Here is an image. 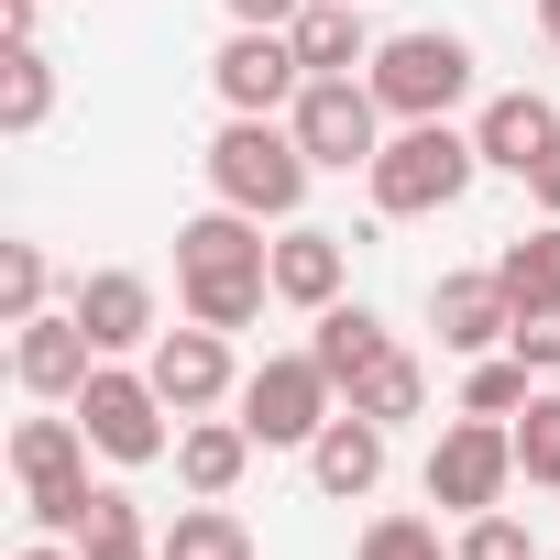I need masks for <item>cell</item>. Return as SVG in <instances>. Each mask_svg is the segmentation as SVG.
<instances>
[{
	"label": "cell",
	"mask_w": 560,
	"mask_h": 560,
	"mask_svg": "<svg viewBox=\"0 0 560 560\" xmlns=\"http://www.w3.org/2000/svg\"><path fill=\"white\" fill-rule=\"evenodd\" d=\"M176 298H187V319H209V330L264 319V298H275V242H264L253 209H198V220L176 231Z\"/></svg>",
	"instance_id": "cell-1"
},
{
	"label": "cell",
	"mask_w": 560,
	"mask_h": 560,
	"mask_svg": "<svg viewBox=\"0 0 560 560\" xmlns=\"http://www.w3.org/2000/svg\"><path fill=\"white\" fill-rule=\"evenodd\" d=\"M308 143H298V121H253V110H231L220 121V143H209V198L220 209H253V220H298L308 209Z\"/></svg>",
	"instance_id": "cell-2"
},
{
	"label": "cell",
	"mask_w": 560,
	"mask_h": 560,
	"mask_svg": "<svg viewBox=\"0 0 560 560\" xmlns=\"http://www.w3.org/2000/svg\"><path fill=\"white\" fill-rule=\"evenodd\" d=\"M472 176H483V143H472V132H451V121H396V132H385V154L363 165V187H374V209H385V220H429V209H451Z\"/></svg>",
	"instance_id": "cell-3"
},
{
	"label": "cell",
	"mask_w": 560,
	"mask_h": 560,
	"mask_svg": "<svg viewBox=\"0 0 560 560\" xmlns=\"http://www.w3.org/2000/svg\"><path fill=\"white\" fill-rule=\"evenodd\" d=\"M363 78H374L385 121H451V110L472 100V45L440 34V23H429V34H385Z\"/></svg>",
	"instance_id": "cell-4"
},
{
	"label": "cell",
	"mask_w": 560,
	"mask_h": 560,
	"mask_svg": "<svg viewBox=\"0 0 560 560\" xmlns=\"http://www.w3.org/2000/svg\"><path fill=\"white\" fill-rule=\"evenodd\" d=\"M231 407H242V429H253L264 451H308V440L341 418V385L319 374V352H264Z\"/></svg>",
	"instance_id": "cell-5"
},
{
	"label": "cell",
	"mask_w": 560,
	"mask_h": 560,
	"mask_svg": "<svg viewBox=\"0 0 560 560\" xmlns=\"http://www.w3.org/2000/svg\"><path fill=\"white\" fill-rule=\"evenodd\" d=\"M165 418H176V407H165V396H154V374H132L121 352L78 385V429H89V451H100V462H165V451H176V429H165Z\"/></svg>",
	"instance_id": "cell-6"
},
{
	"label": "cell",
	"mask_w": 560,
	"mask_h": 560,
	"mask_svg": "<svg viewBox=\"0 0 560 560\" xmlns=\"http://www.w3.org/2000/svg\"><path fill=\"white\" fill-rule=\"evenodd\" d=\"M505 483H516V418H451L440 440H429V505H451V516H483V505H505Z\"/></svg>",
	"instance_id": "cell-7"
},
{
	"label": "cell",
	"mask_w": 560,
	"mask_h": 560,
	"mask_svg": "<svg viewBox=\"0 0 560 560\" xmlns=\"http://www.w3.org/2000/svg\"><path fill=\"white\" fill-rule=\"evenodd\" d=\"M287 121H298L308 165H330V176H352V165L385 154V100H374V78H308Z\"/></svg>",
	"instance_id": "cell-8"
},
{
	"label": "cell",
	"mask_w": 560,
	"mask_h": 560,
	"mask_svg": "<svg viewBox=\"0 0 560 560\" xmlns=\"http://www.w3.org/2000/svg\"><path fill=\"white\" fill-rule=\"evenodd\" d=\"M209 89L220 110H253V121H287L308 67H298V34H264V23H231V45L209 56Z\"/></svg>",
	"instance_id": "cell-9"
},
{
	"label": "cell",
	"mask_w": 560,
	"mask_h": 560,
	"mask_svg": "<svg viewBox=\"0 0 560 560\" xmlns=\"http://www.w3.org/2000/svg\"><path fill=\"white\" fill-rule=\"evenodd\" d=\"M143 374H154V396H165L176 418H220V407L242 396V374H231V330H209V319H187V330H154Z\"/></svg>",
	"instance_id": "cell-10"
},
{
	"label": "cell",
	"mask_w": 560,
	"mask_h": 560,
	"mask_svg": "<svg viewBox=\"0 0 560 560\" xmlns=\"http://www.w3.org/2000/svg\"><path fill=\"white\" fill-rule=\"evenodd\" d=\"M100 363H110V352L89 341L78 308H45V319L12 330V374H23V396H45V407H78V385H89Z\"/></svg>",
	"instance_id": "cell-11"
},
{
	"label": "cell",
	"mask_w": 560,
	"mask_h": 560,
	"mask_svg": "<svg viewBox=\"0 0 560 560\" xmlns=\"http://www.w3.org/2000/svg\"><path fill=\"white\" fill-rule=\"evenodd\" d=\"M429 330H440V352H462V363L505 352V330H516L505 275H494V264H483V275H440V287H429Z\"/></svg>",
	"instance_id": "cell-12"
},
{
	"label": "cell",
	"mask_w": 560,
	"mask_h": 560,
	"mask_svg": "<svg viewBox=\"0 0 560 560\" xmlns=\"http://www.w3.org/2000/svg\"><path fill=\"white\" fill-rule=\"evenodd\" d=\"M78 319H89V341L100 352H154V275H132V264H100V275H78V298H67Z\"/></svg>",
	"instance_id": "cell-13"
},
{
	"label": "cell",
	"mask_w": 560,
	"mask_h": 560,
	"mask_svg": "<svg viewBox=\"0 0 560 560\" xmlns=\"http://www.w3.org/2000/svg\"><path fill=\"white\" fill-rule=\"evenodd\" d=\"M385 440H396L385 418H363V407H341V418H330V429L308 440V483H319L330 505H363V494L385 483Z\"/></svg>",
	"instance_id": "cell-14"
},
{
	"label": "cell",
	"mask_w": 560,
	"mask_h": 560,
	"mask_svg": "<svg viewBox=\"0 0 560 560\" xmlns=\"http://www.w3.org/2000/svg\"><path fill=\"white\" fill-rule=\"evenodd\" d=\"M472 143H483V165H494V176H538V165L560 154V100H538V89H505V100H483Z\"/></svg>",
	"instance_id": "cell-15"
},
{
	"label": "cell",
	"mask_w": 560,
	"mask_h": 560,
	"mask_svg": "<svg viewBox=\"0 0 560 560\" xmlns=\"http://www.w3.org/2000/svg\"><path fill=\"white\" fill-rule=\"evenodd\" d=\"M253 451H264V440H253L242 418H176V483H187V494H220V505H231V483L253 472Z\"/></svg>",
	"instance_id": "cell-16"
},
{
	"label": "cell",
	"mask_w": 560,
	"mask_h": 560,
	"mask_svg": "<svg viewBox=\"0 0 560 560\" xmlns=\"http://www.w3.org/2000/svg\"><path fill=\"white\" fill-rule=\"evenodd\" d=\"M341 275H352V253H341V231H308V220H287V242H275V298L287 308H330L341 298Z\"/></svg>",
	"instance_id": "cell-17"
},
{
	"label": "cell",
	"mask_w": 560,
	"mask_h": 560,
	"mask_svg": "<svg viewBox=\"0 0 560 560\" xmlns=\"http://www.w3.org/2000/svg\"><path fill=\"white\" fill-rule=\"evenodd\" d=\"M308 352H319V374H330V385L352 396V385H363V374H374V363L396 352V330H385V319H374L363 298H352V308L330 298V308H319V330H308Z\"/></svg>",
	"instance_id": "cell-18"
},
{
	"label": "cell",
	"mask_w": 560,
	"mask_h": 560,
	"mask_svg": "<svg viewBox=\"0 0 560 560\" xmlns=\"http://www.w3.org/2000/svg\"><path fill=\"white\" fill-rule=\"evenodd\" d=\"M287 34H298V67H308V78H352V67H374L363 0H308V12H298Z\"/></svg>",
	"instance_id": "cell-19"
},
{
	"label": "cell",
	"mask_w": 560,
	"mask_h": 560,
	"mask_svg": "<svg viewBox=\"0 0 560 560\" xmlns=\"http://www.w3.org/2000/svg\"><path fill=\"white\" fill-rule=\"evenodd\" d=\"M56 121V56L45 45H12V56H0V132H45Z\"/></svg>",
	"instance_id": "cell-20"
},
{
	"label": "cell",
	"mask_w": 560,
	"mask_h": 560,
	"mask_svg": "<svg viewBox=\"0 0 560 560\" xmlns=\"http://www.w3.org/2000/svg\"><path fill=\"white\" fill-rule=\"evenodd\" d=\"M165 560H253V527L220 505V494H198V505H176V527L154 538Z\"/></svg>",
	"instance_id": "cell-21"
},
{
	"label": "cell",
	"mask_w": 560,
	"mask_h": 560,
	"mask_svg": "<svg viewBox=\"0 0 560 560\" xmlns=\"http://www.w3.org/2000/svg\"><path fill=\"white\" fill-rule=\"evenodd\" d=\"M494 275H505V298H516V308H560V220L516 231V242L494 253Z\"/></svg>",
	"instance_id": "cell-22"
},
{
	"label": "cell",
	"mask_w": 560,
	"mask_h": 560,
	"mask_svg": "<svg viewBox=\"0 0 560 560\" xmlns=\"http://www.w3.org/2000/svg\"><path fill=\"white\" fill-rule=\"evenodd\" d=\"M341 407H363V418H385V429H407V418L429 407V363H418V352L396 341V352H385V363H374V374H363V385H352Z\"/></svg>",
	"instance_id": "cell-23"
},
{
	"label": "cell",
	"mask_w": 560,
	"mask_h": 560,
	"mask_svg": "<svg viewBox=\"0 0 560 560\" xmlns=\"http://www.w3.org/2000/svg\"><path fill=\"white\" fill-rule=\"evenodd\" d=\"M352 560H451V538H440V516H418V505H385V516H363Z\"/></svg>",
	"instance_id": "cell-24"
},
{
	"label": "cell",
	"mask_w": 560,
	"mask_h": 560,
	"mask_svg": "<svg viewBox=\"0 0 560 560\" xmlns=\"http://www.w3.org/2000/svg\"><path fill=\"white\" fill-rule=\"evenodd\" d=\"M45 298H56V264H45V242H0V319H45Z\"/></svg>",
	"instance_id": "cell-25"
},
{
	"label": "cell",
	"mask_w": 560,
	"mask_h": 560,
	"mask_svg": "<svg viewBox=\"0 0 560 560\" xmlns=\"http://www.w3.org/2000/svg\"><path fill=\"white\" fill-rule=\"evenodd\" d=\"M516 483H549V494H560V396H549V385L516 407Z\"/></svg>",
	"instance_id": "cell-26"
},
{
	"label": "cell",
	"mask_w": 560,
	"mask_h": 560,
	"mask_svg": "<svg viewBox=\"0 0 560 560\" xmlns=\"http://www.w3.org/2000/svg\"><path fill=\"white\" fill-rule=\"evenodd\" d=\"M527 396H538V374H527L516 352H483V363L462 374V407H472V418H516Z\"/></svg>",
	"instance_id": "cell-27"
},
{
	"label": "cell",
	"mask_w": 560,
	"mask_h": 560,
	"mask_svg": "<svg viewBox=\"0 0 560 560\" xmlns=\"http://www.w3.org/2000/svg\"><path fill=\"white\" fill-rule=\"evenodd\" d=\"M78 549H89V560H110V549H154V538H143V505H132L121 483H100L89 516H78Z\"/></svg>",
	"instance_id": "cell-28"
},
{
	"label": "cell",
	"mask_w": 560,
	"mask_h": 560,
	"mask_svg": "<svg viewBox=\"0 0 560 560\" xmlns=\"http://www.w3.org/2000/svg\"><path fill=\"white\" fill-rule=\"evenodd\" d=\"M451 560H538V538L505 516V505H483V516H462V538H451Z\"/></svg>",
	"instance_id": "cell-29"
},
{
	"label": "cell",
	"mask_w": 560,
	"mask_h": 560,
	"mask_svg": "<svg viewBox=\"0 0 560 560\" xmlns=\"http://www.w3.org/2000/svg\"><path fill=\"white\" fill-rule=\"evenodd\" d=\"M505 352H516L527 374H560V308H516V330H505Z\"/></svg>",
	"instance_id": "cell-30"
},
{
	"label": "cell",
	"mask_w": 560,
	"mask_h": 560,
	"mask_svg": "<svg viewBox=\"0 0 560 560\" xmlns=\"http://www.w3.org/2000/svg\"><path fill=\"white\" fill-rule=\"evenodd\" d=\"M220 12H231V23H264V34H287V23L308 12V0H220Z\"/></svg>",
	"instance_id": "cell-31"
},
{
	"label": "cell",
	"mask_w": 560,
	"mask_h": 560,
	"mask_svg": "<svg viewBox=\"0 0 560 560\" xmlns=\"http://www.w3.org/2000/svg\"><path fill=\"white\" fill-rule=\"evenodd\" d=\"M34 23H45V0H0V34L12 45H34Z\"/></svg>",
	"instance_id": "cell-32"
},
{
	"label": "cell",
	"mask_w": 560,
	"mask_h": 560,
	"mask_svg": "<svg viewBox=\"0 0 560 560\" xmlns=\"http://www.w3.org/2000/svg\"><path fill=\"white\" fill-rule=\"evenodd\" d=\"M527 187H538V209H549V220H560V154H549V165H538V176H527Z\"/></svg>",
	"instance_id": "cell-33"
},
{
	"label": "cell",
	"mask_w": 560,
	"mask_h": 560,
	"mask_svg": "<svg viewBox=\"0 0 560 560\" xmlns=\"http://www.w3.org/2000/svg\"><path fill=\"white\" fill-rule=\"evenodd\" d=\"M12 560H89L78 538H34V549H12Z\"/></svg>",
	"instance_id": "cell-34"
},
{
	"label": "cell",
	"mask_w": 560,
	"mask_h": 560,
	"mask_svg": "<svg viewBox=\"0 0 560 560\" xmlns=\"http://www.w3.org/2000/svg\"><path fill=\"white\" fill-rule=\"evenodd\" d=\"M538 34H549V45H560V0H538Z\"/></svg>",
	"instance_id": "cell-35"
},
{
	"label": "cell",
	"mask_w": 560,
	"mask_h": 560,
	"mask_svg": "<svg viewBox=\"0 0 560 560\" xmlns=\"http://www.w3.org/2000/svg\"><path fill=\"white\" fill-rule=\"evenodd\" d=\"M110 560H165V549H110Z\"/></svg>",
	"instance_id": "cell-36"
},
{
	"label": "cell",
	"mask_w": 560,
	"mask_h": 560,
	"mask_svg": "<svg viewBox=\"0 0 560 560\" xmlns=\"http://www.w3.org/2000/svg\"><path fill=\"white\" fill-rule=\"evenodd\" d=\"M549 560H560V549H549Z\"/></svg>",
	"instance_id": "cell-37"
}]
</instances>
